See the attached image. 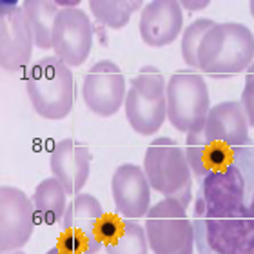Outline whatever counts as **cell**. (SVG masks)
Returning <instances> with one entry per match:
<instances>
[{
	"label": "cell",
	"instance_id": "6da1fadb",
	"mask_svg": "<svg viewBox=\"0 0 254 254\" xmlns=\"http://www.w3.org/2000/svg\"><path fill=\"white\" fill-rule=\"evenodd\" d=\"M190 222L198 254H254V145L198 184Z\"/></svg>",
	"mask_w": 254,
	"mask_h": 254
},
{
	"label": "cell",
	"instance_id": "7a4b0ae2",
	"mask_svg": "<svg viewBox=\"0 0 254 254\" xmlns=\"http://www.w3.org/2000/svg\"><path fill=\"white\" fill-rule=\"evenodd\" d=\"M254 62V35L240 22H216L198 49V69L223 80L247 71Z\"/></svg>",
	"mask_w": 254,
	"mask_h": 254
},
{
	"label": "cell",
	"instance_id": "3957f363",
	"mask_svg": "<svg viewBox=\"0 0 254 254\" xmlns=\"http://www.w3.org/2000/svg\"><path fill=\"white\" fill-rule=\"evenodd\" d=\"M143 173L151 189L164 198H175L189 207L192 201V171L187 162L186 151L169 136L154 138L145 149Z\"/></svg>",
	"mask_w": 254,
	"mask_h": 254
},
{
	"label": "cell",
	"instance_id": "277c9868",
	"mask_svg": "<svg viewBox=\"0 0 254 254\" xmlns=\"http://www.w3.org/2000/svg\"><path fill=\"white\" fill-rule=\"evenodd\" d=\"M26 91L33 109L46 120H64L74 106V78L57 57L38 60L26 74Z\"/></svg>",
	"mask_w": 254,
	"mask_h": 254
},
{
	"label": "cell",
	"instance_id": "5b68a950",
	"mask_svg": "<svg viewBox=\"0 0 254 254\" xmlns=\"http://www.w3.org/2000/svg\"><path fill=\"white\" fill-rule=\"evenodd\" d=\"M126 118L140 136H153L167 120V82L158 67L143 65L131 80L126 96Z\"/></svg>",
	"mask_w": 254,
	"mask_h": 254
},
{
	"label": "cell",
	"instance_id": "8992f818",
	"mask_svg": "<svg viewBox=\"0 0 254 254\" xmlns=\"http://www.w3.org/2000/svg\"><path fill=\"white\" fill-rule=\"evenodd\" d=\"M211 95L198 71L180 69L167 80V120L176 131L200 132L211 111Z\"/></svg>",
	"mask_w": 254,
	"mask_h": 254
},
{
	"label": "cell",
	"instance_id": "52a82bcc",
	"mask_svg": "<svg viewBox=\"0 0 254 254\" xmlns=\"http://www.w3.org/2000/svg\"><path fill=\"white\" fill-rule=\"evenodd\" d=\"M153 254H194V229L187 209L175 198H164L145 214L143 223Z\"/></svg>",
	"mask_w": 254,
	"mask_h": 254
},
{
	"label": "cell",
	"instance_id": "ba28073f",
	"mask_svg": "<svg viewBox=\"0 0 254 254\" xmlns=\"http://www.w3.org/2000/svg\"><path fill=\"white\" fill-rule=\"evenodd\" d=\"M106 216L100 200L89 192H80L67 203L62 220L64 233L59 245L67 254H98L104 249L98 229Z\"/></svg>",
	"mask_w": 254,
	"mask_h": 254
},
{
	"label": "cell",
	"instance_id": "9c48e42d",
	"mask_svg": "<svg viewBox=\"0 0 254 254\" xmlns=\"http://www.w3.org/2000/svg\"><path fill=\"white\" fill-rule=\"evenodd\" d=\"M126 76L113 60H100L85 73L82 98L91 113L102 118L117 115L126 104Z\"/></svg>",
	"mask_w": 254,
	"mask_h": 254
},
{
	"label": "cell",
	"instance_id": "30bf717a",
	"mask_svg": "<svg viewBox=\"0 0 254 254\" xmlns=\"http://www.w3.org/2000/svg\"><path fill=\"white\" fill-rule=\"evenodd\" d=\"M37 214L31 196L18 187H0V253L22 251L31 240Z\"/></svg>",
	"mask_w": 254,
	"mask_h": 254
},
{
	"label": "cell",
	"instance_id": "8fae6325",
	"mask_svg": "<svg viewBox=\"0 0 254 254\" xmlns=\"http://www.w3.org/2000/svg\"><path fill=\"white\" fill-rule=\"evenodd\" d=\"M95 29L80 7H60L53 27L55 57L67 67H80L93 49Z\"/></svg>",
	"mask_w": 254,
	"mask_h": 254
},
{
	"label": "cell",
	"instance_id": "7c38bea8",
	"mask_svg": "<svg viewBox=\"0 0 254 254\" xmlns=\"http://www.w3.org/2000/svg\"><path fill=\"white\" fill-rule=\"evenodd\" d=\"M35 48L31 26L22 4L2 2L0 5V67L7 73L20 71L29 64Z\"/></svg>",
	"mask_w": 254,
	"mask_h": 254
},
{
	"label": "cell",
	"instance_id": "4fadbf2b",
	"mask_svg": "<svg viewBox=\"0 0 254 254\" xmlns=\"http://www.w3.org/2000/svg\"><path fill=\"white\" fill-rule=\"evenodd\" d=\"M249 120L240 102L227 100L211 107L201 134L207 142L225 151L254 145L249 134Z\"/></svg>",
	"mask_w": 254,
	"mask_h": 254
},
{
	"label": "cell",
	"instance_id": "5bb4252c",
	"mask_svg": "<svg viewBox=\"0 0 254 254\" xmlns=\"http://www.w3.org/2000/svg\"><path fill=\"white\" fill-rule=\"evenodd\" d=\"M151 186L143 167L136 164L118 165L111 178L115 209L126 220H140L151 209Z\"/></svg>",
	"mask_w": 254,
	"mask_h": 254
},
{
	"label": "cell",
	"instance_id": "9a60e30c",
	"mask_svg": "<svg viewBox=\"0 0 254 254\" xmlns=\"http://www.w3.org/2000/svg\"><path fill=\"white\" fill-rule=\"evenodd\" d=\"M51 175L64 186L67 196L82 192L91 175V153L84 143L64 138L55 143L49 156Z\"/></svg>",
	"mask_w": 254,
	"mask_h": 254
},
{
	"label": "cell",
	"instance_id": "2e32d148",
	"mask_svg": "<svg viewBox=\"0 0 254 254\" xmlns=\"http://www.w3.org/2000/svg\"><path fill=\"white\" fill-rule=\"evenodd\" d=\"M184 9L175 0H153L142 7L140 37L149 48H165L180 37Z\"/></svg>",
	"mask_w": 254,
	"mask_h": 254
},
{
	"label": "cell",
	"instance_id": "e0dca14e",
	"mask_svg": "<svg viewBox=\"0 0 254 254\" xmlns=\"http://www.w3.org/2000/svg\"><path fill=\"white\" fill-rule=\"evenodd\" d=\"M186 156L189 162V167L192 171V178L200 184L207 175L214 171L222 169L233 158L234 151H225L214 143L207 142L203 134L200 132H190L186 138Z\"/></svg>",
	"mask_w": 254,
	"mask_h": 254
},
{
	"label": "cell",
	"instance_id": "ac0fdd59",
	"mask_svg": "<svg viewBox=\"0 0 254 254\" xmlns=\"http://www.w3.org/2000/svg\"><path fill=\"white\" fill-rule=\"evenodd\" d=\"M31 201L37 220L46 225H57L67 209V192L55 176H49L35 187Z\"/></svg>",
	"mask_w": 254,
	"mask_h": 254
},
{
	"label": "cell",
	"instance_id": "d6986e66",
	"mask_svg": "<svg viewBox=\"0 0 254 254\" xmlns=\"http://www.w3.org/2000/svg\"><path fill=\"white\" fill-rule=\"evenodd\" d=\"M22 9L31 26L33 40L38 49L53 48V27L60 7L51 0H26L22 2Z\"/></svg>",
	"mask_w": 254,
	"mask_h": 254
},
{
	"label": "cell",
	"instance_id": "ffe728a7",
	"mask_svg": "<svg viewBox=\"0 0 254 254\" xmlns=\"http://www.w3.org/2000/svg\"><path fill=\"white\" fill-rule=\"evenodd\" d=\"M106 254H149V242L143 225L136 220H126L109 242L106 244Z\"/></svg>",
	"mask_w": 254,
	"mask_h": 254
},
{
	"label": "cell",
	"instance_id": "44dd1931",
	"mask_svg": "<svg viewBox=\"0 0 254 254\" xmlns=\"http://www.w3.org/2000/svg\"><path fill=\"white\" fill-rule=\"evenodd\" d=\"M142 7V0H91L89 9L96 22L109 29H122L131 15Z\"/></svg>",
	"mask_w": 254,
	"mask_h": 254
},
{
	"label": "cell",
	"instance_id": "7402d4cb",
	"mask_svg": "<svg viewBox=\"0 0 254 254\" xmlns=\"http://www.w3.org/2000/svg\"><path fill=\"white\" fill-rule=\"evenodd\" d=\"M214 26H216V22L211 18H196L182 31V59L192 71L198 69V49H200L201 40Z\"/></svg>",
	"mask_w": 254,
	"mask_h": 254
},
{
	"label": "cell",
	"instance_id": "603a6c76",
	"mask_svg": "<svg viewBox=\"0 0 254 254\" xmlns=\"http://www.w3.org/2000/svg\"><path fill=\"white\" fill-rule=\"evenodd\" d=\"M240 104L244 107L249 126L254 127V62L245 71V85L240 96Z\"/></svg>",
	"mask_w": 254,
	"mask_h": 254
},
{
	"label": "cell",
	"instance_id": "cb8c5ba5",
	"mask_svg": "<svg viewBox=\"0 0 254 254\" xmlns=\"http://www.w3.org/2000/svg\"><path fill=\"white\" fill-rule=\"evenodd\" d=\"M211 4L209 0H201V2H190V0H182L180 5H182V9L186 7V9L189 11H200V9H205L207 5Z\"/></svg>",
	"mask_w": 254,
	"mask_h": 254
},
{
	"label": "cell",
	"instance_id": "d4e9b609",
	"mask_svg": "<svg viewBox=\"0 0 254 254\" xmlns=\"http://www.w3.org/2000/svg\"><path fill=\"white\" fill-rule=\"evenodd\" d=\"M46 254H67V253H65V251H64L62 247H60V245L57 244V245H55V247H51V249H49Z\"/></svg>",
	"mask_w": 254,
	"mask_h": 254
},
{
	"label": "cell",
	"instance_id": "484cf974",
	"mask_svg": "<svg viewBox=\"0 0 254 254\" xmlns=\"http://www.w3.org/2000/svg\"><path fill=\"white\" fill-rule=\"evenodd\" d=\"M249 7H251V15L254 16V0H253V2H251V4H249Z\"/></svg>",
	"mask_w": 254,
	"mask_h": 254
},
{
	"label": "cell",
	"instance_id": "4316f807",
	"mask_svg": "<svg viewBox=\"0 0 254 254\" xmlns=\"http://www.w3.org/2000/svg\"><path fill=\"white\" fill-rule=\"evenodd\" d=\"M7 254H26L24 251H13V253H7Z\"/></svg>",
	"mask_w": 254,
	"mask_h": 254
}]
</instances>
